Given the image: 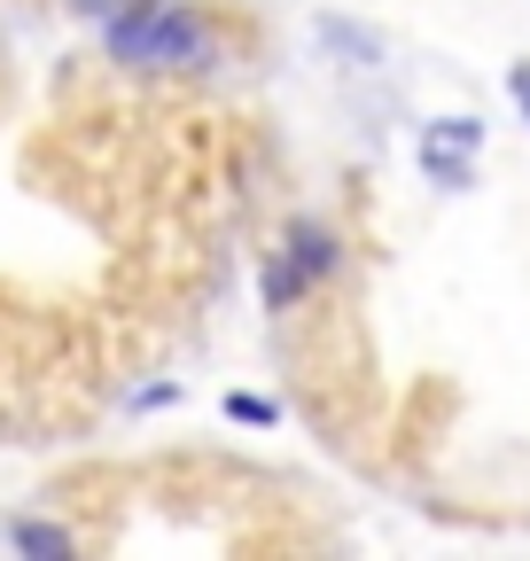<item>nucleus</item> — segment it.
<instances>
[{
  "instance_id": "423d86ee",
  "label": "nucleus",
  "mask_w": 530,
  "mask_h": 561,
  "mask_svg": "<svg viewBox=\"0 0 530 561\" xmlns=\"http://www.w3.org/2000/svg\"><path fill=\"white\" fill-rule=\"evenodd\" d=\"M422 172H429L445 195H460V187L476 180V172H469V157H460V149H437V140H422Z\"/></svg>"
},
{
  "instance_id": "f03ea898",
  "label": "nucleus",
  "mask_w": 530,
  "mask_h": 561,
  "mask_svg": "<svg viewBox=\"0 0 530 561\" xmlns=\"http://www.w3.org/2000/svg\"><path fill=\"white\" fill-rule=\"evenodd\" d=\"M281 257L320 289L327 273H344V234H336V227H320V219H297V227L281 234Z\"/></svg>"
},
{
  "instance_id": "9d476101",
  "label": "nucleus",
  "mask_w": 530,
  "mask_h": 561,
  "mask_svg": "<svg viewBox=\"0 0 530 561\" xmlns=\"http://www.w3.org/2000/svg\"><path fill=\"white\" fill-rule=\"evenodd\" d=\"M507 94H515V110L530 117V62H515V70H507Z\"/></svg>"
},
{
  "instance_id": "f257e3e1",
  "label": "nucleus",
  "mask_w": 530,
  "mask_h": 561,
  "mask_svg": "<svg viewBox=\"0 0 530 561\" xmlns=\"http://www.w3.org/2000/svg\"><path fill=\"white\" fill-rule=\"evenodd\" d=\"M102 47L125 70H211L219 62L204 9H187V0H125L117 16H102Z\"/></svg>"
},
{
  "instance_id": "0eeeda50",
  "label": "nucleus",
  "mask_w": 530,
  "mask_h": 561,
  "mask_svg": "<svg viewBox=\"0 0 530 561\" xmlns=\"http://www.w3.org/2000/svg\"><path fill=\"white\" fill-rule=\"evenodd\" d=\"M422 140H437V149H460V157H469V149H484V117H429Z\"/></svg>"
},
{
  "instance_id": "20e7f679",
  "label": "nucleus",
  "mask_w": 530,
  "mask_h": 561,
  "mask_svg": "<svg viewBox=\"0 0 530 561\" xmlns=\"http://www.w3.org/2000/svg\"><path fill=\"white\" fill-rule=\"evenodd\" d=\"M0 538H9L16 553H32V561H71V553H79V538L62 530V523H32V515L0 523Z\"/></svg>"
},
{
  "instance_id": "7ed1b4c3",
  "label": "nucleus",
  "mask_w": 530,
  "mask_h": 561,
  "mask_svg": "<svg viewBox=\"0 0 530 561\" xmlns=\"http://www.w3.org/2000/svg\"><path fill=\"white\" fill-rule=\"evenodd\" d=\"M312 32H320V47H327V55H344L352 70H382V39H375L367 24H352V16H336V9H320V16H312Z\"/></svg>"
},
{
  "instance_id": "39448f33",
  "label": "nucleus",
  "mask_w": 530,
  "mask_h": 561,
  "mask_svg": "<svg viewBox=\"0 0 530 561\" xmlns=\"http://www.w3.org/2000/svg\"><path fill=\"white\" fill-rule=\"evenodd\" d=\"M257 289H265V312H297V305L312 297V280H304V273L274 250V257H265V280H257Z\"/></svg>"
},
{
  "instance_id": "6e6552de",
  "label": "nucleus",
  "mask_w": 530,
  "mask_h": 561,
  "mask_svg": "<svg viewBox=\"0 0 530 561\" xmlns=\"http://www.w3.org/2000/svg\"><path fill=\"white\" fill-rule=\"evenodd\" d=\"M227 421H250V430H274L281 405L274 398H257V390H227Z\"/></svg>"
},
{
  "instance_id": "9b49d317",
  "label": "nucleus",
  "mask_w": 530,
  "mask_h": 561,
  "mask_svg": "<svg viewBox=\"0 0 530 561\" xmlns=\"http://www.w3.org/2000/svg\"><path fill=\"white\" fill-rule=\"evenodd\" d=\"M0 437H9V413H0Z\"/></svg>"
},
{
  "instance_id": "1a4fd4ad",
  "label": "nucleus",
  "mask_w": 530,
  "mask_h": 561,
  "mask_svg": "<svg viewBox=\"0 0 530 561\" xmlns=\"http://www.w3.org/2000/svg\"><path fill=\"white\" fill-rule=\"evenodd\" d=\"M157 405H180V382H149V390H132V413H157Z\"/></svg>"
}]
</instances>
